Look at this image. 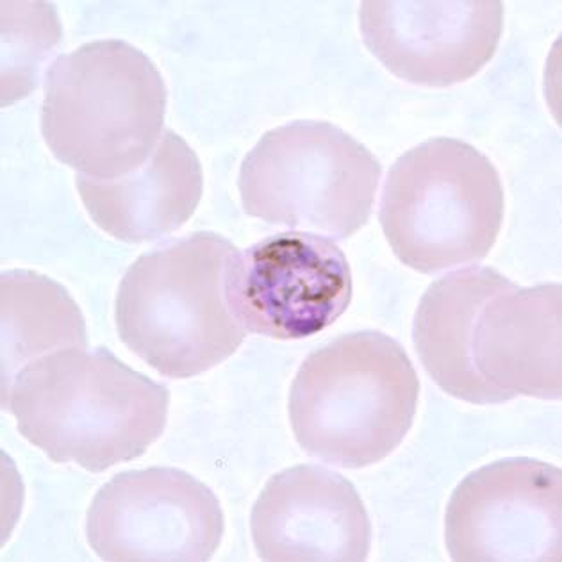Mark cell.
Returning <instances> with one entry per match:
<instances>
[{"mask_svg": "<svg viewBox=\"0 0 562 562\" xmlns=\"http://www.w3.org/2000/svg\"><path fill=\"white\" fill-rule=\"evenodd\" d=\"M562 286L519 288L490 267L432 282L413 324L416 353L445 393L476 405L561 401Z\"/></svg>", "mask_w": 562, "mask_h": 562, "instance_id": "obj_1", "label": "cell"}, {"mask_svg": "<svg viewBox=\"0 0 562 562\" xmlns=\"http://www.w3.org/2000/svg\"><path fill=\"white\" fill-rule=\"evenodd\" d=\"M19 432L59 464L91 473L134 461L167 427L170 391L108 348H63L34 359L2 391Z\"/></svg>", "mask_w": 562, "mask_h": 562, "instance_id": "obj_2", "label": "cell"}, {"mask_svg": "<svg viewBox=\"0 0 562 562\" xmlns=\"http://www.w3.org/2000/svg\"><path fill=\"white\" fill-rule=\"evenodd\" d=\"M239 250L220 234L193 233L139 256L120 282L119 336L168 379L201 375L247 338L231 301Z\"/></svg>", "mask_w": 562, "mask_h": 562, "instance_id": "obj_3", "label": "cell"}, {"mask_svg": "<svg viewBox=\"0 0 562 562\" xmlns=\"http://www.w3.org/2000/svg\"><path fill=\"white\" fill-rule=\"evenodd\" d=\"M419 379L381 330L345 334L302 362L290 390L291 429L311 458L359 470L401 447L415 422Z\"/></svg>", "mask_w": 562, "mask_h": 562, "instance_id": "obj_4", "label": "cell"}, {"mask_svg": "<svg viewBox=\"0 0 562 562\" xmlns=\"http://www.w3.org/2000/svg\"><path fill=\"white\" fill-rule=\"evenodd\" d=\"M167 97L147 54L124 40L91 42L48 67L42 133L63 165L115 181L145 165L159 144Z\"/></svg>", "mask_w": 562, "mask_h": 562, "instance_id": "obj_5", "label": "cell"}, {"mask_svg": "<svg viewBox=\"0 0 562 562\" xmlns=\"http://www.w3.org/2000/svg\"><path fill=\"white\" fill-rule=\"evenodd\" d=\"M495 165L456 138L411 148L387 172L382 231L396 258L425 276L486 258L504 222Z\"/></svg>", "mask_w": 562, "mask_h": 562, "instance_id": "obj_6", "label": "cell"}, {"mask_svg": "<svg viewBox=\"0 0 562 562\" xmlns=\"http://www.w3.org/2000/svg\"><path fill=\"white\" fill-rule=\"evenodd\" d=\"M381 172L344 130L296 120L262 134L241 162L238 188L248 216L348 239L372 216Z\"/></svg>", "mask_w": 562, "mask_h": 562, "instance_id": "obj_7", "label": "cell"}, {"mask_svg": "<svg viewBox=\"0 0 562 562\" xmlns=\"http://www.w3.org/2000/svg\"><path fill=\"white\" fill-rule=\"evenodd\" d=\"M215 493L177 468L119 473L87 515L91 550L108 562H205L224 538Z\"/></svg>", "mask_w": 562, "mask_h": 562, "instance_id": "obj_8", "label": "cell"}, {"mask_svg": "<svg viewBox=\"0 0 562 562\" xmlns=\"http://www.w3.org/2000/svg\"><path fill=\"white\" fill-rule=\"evenodd\" d=\"M445 541L456 562H561V468L513 458L470 473L448 502Z\"/></svg>", "mask_w": 562, "mask_h": 562, "instance_id": "obj_9", "label": "cell"}, {"mask_svg": "<svg viewBox=\"0 0 562 562\" xmlns=\"http://www.w3.org/2000/svg\"><path fill=\"white\" fill-rule=\"evenodd\" d=\"M231 301L247 333L291 341L333 325L352 302V272L333 239L290 231L239 252Z\"/></svg>", "mask_w": 562, "mask_h": 562, "instance_id": "obj_10", "label": "cell"}, {"mask_svg": "<svg viewBox=\"0 0 562 562\" xmlns=\"http://www.w3.org/2000/svg\"><path fill=\"white\" fill-rule=\"evenodd\" d=\"M359 30L368 50L393 76L447 88L481 72L504 31V4L364 0Z\"/></svg>", "mask_w": 562, "mask_h": 562, "instance_id": "obj_11", "label": "cell"}, {"mask_svg": "<svg viewBox=\"0 0 562 562\" xmlns=\"http://www.w3.org/2000/svg\"><path fill=\"white\" fill-rule=\"evenodd\" d=\"M254 547L268 562H362L372 524L352 482L299 464L276 473L250 516Z\"/></svg>", "mask_w": 562, "mask_h": 562, "instance_id": "obj_12", "label": "cell"}, {"mask_svg": "<svg viewBox=\"0 0 562 562\" xmlns=\"http://www.w3.org/2000/svg\"><path fill=\"white\" fill-rule=\"evenodd\" d=\"M88 215L99 229L125 244H150L176 233L193 216L204 191L195 150L173 131H162L145 165L115 181L76 176Z\"/></svg>", "mask_w": 562, "mask_h": 562, "instance_id": "obj_13", "label": "cell"}, {"mask_svg": "<svg viewBox=\"0 0 562 562\" xmlns=\"http://www.w3.org/2000/svg\"><path fill=\"white\" fill-rule=\"evenodd\" d=\"M2 305V391L34 359L63 348H88L87 322L59 282L11 270L0 277Z\"/></svg>", "mask_w": 562, "mask_h": 562, "instance_id": "obj_14", "label": "cell"}]
</instances>
